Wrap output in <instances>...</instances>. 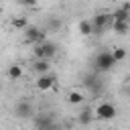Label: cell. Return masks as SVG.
Here are the masks:
<instances>
[{"instance_id":"cell-1","label":"cell","mask_w":130,"mask_h":130,"mask_svg":"<svg viewBox=\"0 0 130 130\" xmlns=\"http://www.w3.org/2000/svg\"><path fill=\"white\" fill-rule=\"evenodd\" d=\"M35 128L37 130H59V124L55 120L53 112H41L35 116Z\"/></svg>"},{"instance_id":"cell-2","label":"cell","mask_w":130,"mask_h":130,"mask_svg":"<svg viewBox=\"0 0 130 130\" xmlns=\"http://www.w3.org/2000/svg\"><path fill=\"white\" fill-rule=\"evenodd\" d=\"M32 53L37 59H45V61H51L55 55H57V45L51 43V41H43L41 45H35L32 47Z\"/></svg>"},{"instance_id":"cell-3","label":"cell","mask_w":130,"mask_h":130,"mask_svg":"<svg viewBox=\"0 0 130 130\" xmlns=\"http://www.w3.org/2000/svg\"><path fill=\"white\" fill-rule=\"evenodd\" d=\"M116 114H118V108H116L112 102H102V104H98L95 110H93V118L106 120V122H108V120H114Z\"/></svg>"},{"instance_id":"cell-4","label":"cell","mask_w":130,"mask_h":130,"mask_svg":"<svg viewBox=\"0 0 130 130\" xmlns=\"http://www.w3.org/2000/svg\"><path fill=\"white\" fill-rule=\"evenodd\" d=\"M114 65H116V61H114V57H112V51H102V53H98L95 59H93L95 71H110Z\"/></svg>"},{"instance_id":"cell-5","label":"cell","mask_w":130,"mask_h":130,"mask_svg":"<svg viewBox=\"0 0 130 130\" xmlns=\"http://www.w3.org/2000/svg\"><path fill=\"white\" fill-rule=\"evenodd\" d=\"M89 22H91V30H93V35H104L106 26L112 24V16H110V12H98Z\"/></svg>"},{"instance_id":"cell-6","label":"cell","mask_w":130,"mask_h":130,"mask_svg":"<svg viewBox=\"0 0 130 130\" xmlns=\"http://www.w3.org/2000/svg\"><path fill=\"white\" fill-rule=\"evenodd\" d=\"M24 39H26L28 43H32V45H41V43L45 41V30L39 28V26H26Z\"/></svg>"},{"instance_id":"cell-7","label":"cell","mask_w":130,"mask_h":130,"mask_svg":"<svg viewBox=\"0 0 130 130\" xmlns=\"http://www.w3.org/2000/svg\"><path fill=\"white\" fill-rule=\"evenodd\" d=\"M14 114H16V118H20V120L32 118V104L26 102V100L16 102V106H14Z\"/></svg>"},{"instance_id":"cell-8","label":"cell","mask_w":130,"mask_h":130,"mask_svg":"<svg viewBox=\"0 0 130 130\" xmlns=\"http://www.w3.org/2000/svg\"><path fill=\"white\" fill-rule=\"evenodd\" d=\"M112 22H130V4H122L114 12H110Z\"/></svg>"},{"instance_id":"cell-9","label":"cell","mask_w":130,"mask_h":130,"mask_svg":"<svg viewBox=\"0 0 130 130\" xmlns=\"http://www.w3.org/2000/svg\"><path fill=\"white\" fill-rule=\"evenodd\" d=\"M55 81H57V77H55L53 73H45V75H39V79H37V87H39L41 91H49V89L55 85Z\"/></svg>"},{"instance_id":"cell-10","label":"cell","mask_w":130,"mask_h":130,"mask_svg":"<svg viewBox=\"0 0 130 130\" xmlns=\"http://www.w3.org/2000/svg\"><path fill=\"white\" fill-rule=\"evenodd\" d=\"M32 69H35L39 75L51 73V61H45V59H37V61L32 63Z\"/></svg>"},{"instance_id":"cell-11","label":"cell","mask_w":130,"mask_h":130,"mask_svg":"<svg viewBox=\"0 0 130 130\" xmlns=\"http://www.w3.org/2000/svg\"><path fill=\"white\" fill-rule=\"evenodd\" d=\"M83 85H85V87H89V89H91L93 93L102 89V83H100L98 75H87V77H85V81H83Z\"/></svg>"},{"instance_id":"cell-12","label":"cell","mask_w":130,"mask_h":130,"mask_svg":"<svg viewBox=\"0 0 130 130\" xmlns=\"http://www.w3.org/2000/svg\"><path fill=\"white\" fill-rule=\"evenodd\" d=\"M83 100H85V98H83V93H81L79 89H71V91L67 93V102H69L71 106H81Z\"/></svg>"},{"instance_id":"cell-13","label":"cell","mask_w":130,"mask_h":130,"mask_svg":"<svg viewBox=\"0 0 130 130\" xmlns=\"http://www.w3.org/2000/svg\"><path fill=\"white\" fill-rule=\"evenodd\" d=\"M6 75H8L12 81H16V79H20V77H22V67H20L18 63H14V65H10V67H8Z\"/></svg>"},{"instance_id":"cell-14","label":"cell","mask_w":130,"mask_h":130,"mask_svg":"<svg viewBox=\"0 0 130 130\" xmlns=\"http://www.w3.org/2000/svg\"><path fill=\"white\" fill-rule=\"evenodd\" d=\"M112 30L116 35H126L130 30V22H112Z\"/></svg>"},{"instance_id":"cell-15","label":"cell","mask_w":130,"mask_h":130,"mask_svg":"<svg viewBox=\"0 0 130 130\" xmlns=\"http://www.w3.org/2000/svg\"><path fill=\"white\" fill-rule=\"evenodd\" d=\"M77 28H79L81 37H89V35H93V30H91V22H89V20H81V22L77 24Z\"/></svg>"},{"instance_id":"cell-16","label":"cell","mask_w":130,"mask_h":130,"mask_svg":"<svg viewBox=\"0 0 130 130\" xmlns=\"http://www.w3.org/2000/svg\"><path fill=\"white\" fill-rule=\"evenodd\" d=\"M112 57H114V61H116V63L124 61V59H126V49H124V47H116V49L112 51Z\"/></svg>"},{"instance_id":"cell-17","label":"cell","mask_w":130,"mask_h":130,"mask_svg":"<svg viewBox=\"0 0 130 130\" xmlns=\"http://www.w3.org/2000/svg\"><path fill=\"white\" fill-rule=\"evenodd\" d=\"M91 120H93V112H91V110H83V112L79 114V124L87 126V124H89Z\"/></svg>"},{"instance_id":"cell-18","label":"cell","mask_w":130,"mask_h":130,"mask_svg":"<svg viewBox=\"0 0 130 130\" xmlns=\"http://www.w3.org/2000/svg\"><path fill=\"white\" fill-rule=\"evenodd\" d=\"M12 26H14V28H20V30H26V26H28V20H26L24 16L12 18Z\"/></svg>"},{"instance_id":"cell-19","label":"cell","mask_w":130,"mask_h":130,"mask_svg":"<svg viewBox=\"0 0 130 130\" xmlns=\"http://www.w3.org/2000/svg\"><path fill=\"white\" fill-rule=\"evenodd\" d=\"M59 26H61V20H59V18H51V20H47V28H49V30H57Z\"/></svg>"},{"instance_id":"cell-20","label":"cell","mask_w":130,"mask_h":130,"mask_svg":"<svg viewBox=\"0 0 130 130\" xmlns=\"http://www.w3.org/2000/svg\"><path fill=\"white\" fill-rule=\"evenodd\" d=\"M0 93H2V85H0Z\"/></svg>"},{"instance_id":"cell-21","label":"cell","mask_w":130,"mask_h":130,"mask_svg":"<svg viewBox=\"0 0 130 130\" xmlns=\"http://www.w3.org/2000/svg\"><path fill=\"white\" fill-rule=\"evenodd\" d=\"M110 130H118V128H110Z\"/></svg>"},{"instance_id":"cell-22","label":"cell","mask_w":130,"mask_h":130,"mask_svg":"<svg viewBox=\"0 0 130 130\" xmlns=\"http://www.w3.org/2000/svg\"><path fill=\"white\" fill-rule=\"evenodd\" d=\"M128 91H130V85H128Z\"/></svg>"}]
</instances>
